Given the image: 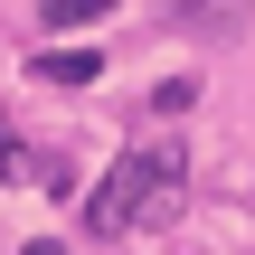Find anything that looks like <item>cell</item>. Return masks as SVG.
Wrapping results in <instances>:
<instances>
[{
  "mask_svg": "<svg viewBox=\"0 0 255 255\" xmlns=\"http://www.w3.org/2000/svg\"><path fill=\"white\" fill-rule=\"evenodd\" d=\"M180 199H189V151H180V142L132 151V161H114V180L95 189V237L161 227V218H180Z\"/></svg>",
  "mask_w": 255,
  "mask_h": 255,
  "instance_id": "6da1fadb",
  "label": "cell"
},
{
  "mask_svg": "<svg viewBox=\"0 0 255 255\" xmlns=\"http://www.w3.org/2000/svg\"><path fill=\"white\" fill-rule=\"evenodd\" d=\"M95 76V57L85 47H66V57H38V85H85Z\"/></svg>",
  "mask_w": 255,
  "mask_h": 255,
  "instance_id": "7a4b0ae2",
  "label": "cell"
},
{
  "mask_svg": "<svg viewBox=\"0 0 255 255\" xmlns=\"http://www.w3.org/2000/svg\"><path fill=\"white\" fill-rule=\"evenodd\" d=\"M104 9H114V0H47V19H66V28H76V19H104Z\"/></svg>",
  "mask_w": 255,
  "mask_h": 255,
  "instance_id": "3957f363",
  "label": "cell"
},
{
  "mask_svg": "<svg viewBox=\"0 0 255 255\" xmlns=\"http://www.w3.org/2000/svg\"><path fill=\"white\" fill-rule=\"evenodd\" d=\"M19 255H66V246H47V237H38V246H19Z\"/></svg>",
  "mask_w": 255,
  "mask_h": 255,
  "instance_id": "277c9868",
  "label": "cell"
}]
</instances>
